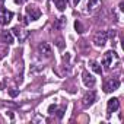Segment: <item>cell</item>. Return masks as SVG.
Masks as SVG:
<instances>
[{
    "mask_svg": "<svg viewBox=\"0 0 124 124\" xmlns=\"http://www.w3.org/2000/svg\"><path fill=\"white\" fill-rule=\"evenodd\" d=\"M118 61H120V58H118V54H117L115 51L109 50V51H107V53L104 54V57H102V60H101V63H102L104 69L109 70V69H111V66L114 67V64H117Z\"/></svg>",
    "mask_w": 124,
    "mask_h": 124,
    "instance_id": "6da1fadb",
    "label": "cell"
},
{
    "mask_svg": "<svg viewBox=\"0 0 124 124\" xmlns=\"http://www.w3.org/2000/svg\"><path fill=\"white\" fill-rule=\"evenodd\" d=\"M120 88V80L117 78H112V79H108L105 83H104V92L107 93H111L114 91H117Z\"/></svg>",
    "mask_w": 124,
    "mask_h": 124,
    "instance_id": "7a4b0ae2",
    "label": "cell"
},
{
    "mask_svg": "<svg viewBox=\"0 0 124 124\" xmlns=\"http://www.w3.org/2000/svg\"><path fill=\"white\" fill-rule=\"evenodd\" d=\"M95 101H96V93H95L93 91H89V92H86V93L83 95V98H82V105H83V108H89V107H92V105L95 104Z\"/></svg>",
    "mask_w": 124,
    "mask_h": 124,
    "instance_id": "3957f363",
    "label": "cell"
},
{
    "mask_svg": "<svg viewBox=\"0 0 124 124\" xmlns=\"http://www.w3.org/2000/svg\"><path fill=\"white\" fill-rule=\"evenodd\" d=\"M107 41H108V34H107V31H99V32H96L95 37H93V44H95L96 47H104V45L107 44Z\"/></svg>",
    "mask_w": 124,
    "mask_h": 124,
    "instance_id": "277c9868",
    "label": "cell"
},
{
    "mask_svg": "<svg viewBox=\"0 0 124 124\" xmlns=\"http://www.w3.org/2000/svg\"><path fill=\"white\" fill-rule=\"evenodd\" d=\"M26 15H28V19L38 21L41 18V10L35 5H29V6H26Z\"/></svg>",
    "mask_w": 124,
    "mask_h": 124,
    "instance_id": "5b68a950",
    "label": "cell"
},
{
    "mask_svg": "<svg viewBox=\"0 0 124 124\" xmlns=\"http://www.w3.org/2000/svg\"><path fill=\"white\" fill-rule=\"evenodd\" d=\"M118 108H120V101H118V98H111V99H108V104H107V117H111V114L115 112Z\"/></svg>",
    "mask_w": 124,
    "mask_h": 124,
    "instance_id": "8992f818",
    "label": "cell"
},
{
    "mask_svg": "<svg viewBox=\"0 0 124 124\" xmlns=\"http://www.w3.org/2000/svg\"><path fill=\"white\" fill-rule=\"evenodd\" d=\"M38 54L41 57H45V58H50L51 57V47L47 44V42H41L38 45Z\"/></svg>",
    "mask_w": 124,
    "mask_h": 124,
    "instance_id": "52a82bcc",
    "label": "cell"
},
{
    "mask_svg": "<svg viewBox=\"0 0 124 124\" xmlns=\"http://www.w3.org/2000/svg\"><path fill=\"white\" fill-rule=\"evenodd\" d=\"M82 80H83L85 86H88V88H93V86H95V83H96L95 78H93L89 72H86V70L82 73Z\"/></svg>",
    "mask_w": 124,
    "mask_h": 124,
    "instance_id": "ba28073f",
    "label": "cell"
},
{
    "mask_svg": "<svg viewBox=\"0 0 124 124\" xmlns=\"http://www.w3.org/2000/svg\"><path fill=\"white\" fill-rule=\"evenodd\" d=\"M102 6V0H88V5H86V12L93 13L95 10H98Z\"/></svg>",
    "mask_w": 124,
    "mask_h": 124,
    "instance_id": "9c48e42d",
    "label": "cell"
},
{
    "mask_svg": "<svg viewBox=\"0 0 124 124\" xmlns=\"http://www.w3.org/2000/svg\"><path fill=\"white\" fill-rule=\"evenodd\" d=\"M0 41L5 42V44H8V45L13 44V34L10 31H3L2 34H0Z\"/></svg>",
    "mask_w": 124,
    "mask_h": 124,
    "instance_id": "30bf717a",
    "label": "cell"
},
{
    "mask_svg": "<svg viewBox=\"0 0 124 124\" xmlns=\"http://www.w3.org/2000/svg\"><path fill=\"white\" fill-rule=\"evenodd\" d=\"M66 23H67V19H66V16H60V18H57V19H55V22H54L53 28L60 31V29H63V28L66 26Z\"/></svg>",
    "mask_w": 124,
    "mask_h": 124,
    "instance_id": "8fae6325",
    "label": "cell"
},
{
    "mask_svg": "<svg viewBox=\"0 0 124 124\" xmlns=\"http://www.w3.org/2000/svg\"><path fill=\"white\" fill-rule=\"evenodd\" d=\"M12 31H13V34L19 38V41H21V42H22V41H25V39H26V37L29 35V32H23V31H21V29H19V26H15Z\"/></svg>",
    "mask_w": 124,
    "mask_h": 124,
    "instance_id": "7c38bea8",
    "label": "cell"
},
{
    "mask_svg": "<svg viewBox=\"0 0 124 124\" xmlns=\"http://www.w3.org/2000/svg\"><path fill=\"white\" fill-rule=\"evenodd\" d=\"M54 3H55V8L60 10V12H63L66 9V5H67V0H54Z\"/></svg>",
    "mask_w": 124,
    "mask_h": 124,
    "instance_id": "4fadbf2b",
    "label": "cell"
},
{
    "mask_svg": "<svg viewBox=\"0 0 124 124\" xmlns=\"http://www.w3.org/2000/svg\"><path fill=\"white\" fill-rule=\"evenodd\" d=\"M89 64H91V67H92V70H93L95 73H98V75H101V73H102V69H101L99 63H96V61H93V60H92Z\"/></svg>",
    "mask_w": 124,
    "mask_h": 124,
    "instance_id": "5bb4252c",
    "label": "cell"
},
{
    "mask_svg": "<svg viewBox=\"0 0 124 124\" xmlns=\"http://www.w3.org/2000/svg\"><path fill=\"white\" fill-rule=\"evenodd\" d=\"M64 112H66V107H64V105H61L60 108L57 107V109H55V112H54V114L57 115V118H58V120H61V118H63V115H64Z\"/></svg>",
    "mask_w": 124,
    "mask_h": 124,
    "instance_id": "9a60e30c",
    "label": "cell"
},
{
    "mask_svg": "<svg viewBox=\"0 0 124 124\" xmlns=\"http://www.w3.org/2000/svg\"><path fill=\"white\" fill-rule=\"evenodd\" d=\"M75 28H76V32H79V34H82V32H83V26H82V23H80L79 21H76V22H75Z\"/></svg>",
    "mask_w": 124,
    "mask_h": 124,
    "instance_id": "2e32d148",
    "label": "cell"
},
{
    "mask_svg": "<svg viewBox=\"0 0 124 124\" xmlns=\"http://www.w3.org/2000/svg\"><path fill=\"white\" fill-rule=\"evenodd\" d=\"M9 95H10L12 98L18 96V95H19V89H10V91H9Z\"/></svg>",
    "mask_w": 124,
    "mask_h": 124,
    "instance_id": "e0dca14e",
    "label": "cell"
},
{
    "mask_svg": "<svg viewBox=\"0 0 124 124\" xmlns=\"http://www.w3.org/2000/svg\"><path fill=\"white\" fill-rule=\"evenodd\" d=\"M55 109H57V105H50V107H48V112H50V114H54Z\"/></svg>",
    "mask_w": 124,
    "mask_h": 124,
    "instance_id": "ac0fdd59",
    "label": "cell"
},
{
    "mask_svg": "<svg viewBox=\"0 0 124 124\" xmlns=\"http://www.w3.org/2000/svg\"><path fill=\"white\" fill-rule=\"evenodd\" d=\"M107 34H108V38H114V37H115V31H114V29H109Z\"/></svg>",
    "mask_w": 124,
    "mask_h": 124,
    "instance_id": "d6986e66",
    "label": "cell"
},
{
    "mask_svg": "<svg viewBox=\"0 0 124 124\" xmlns=\"http://www.w3.org/2000/svg\"><path fill=\"white\" fill-rule=\"evenodd\" d=\"M61 42H63V41L58 38V39H57V45H58V48H63V44H61Z\"/></svg>",
    "mask_w": 124,
    "mask_h": 124,
    "instance_id": "ffe728a7",
    "label": "cell"
},
{
    "mask_svg": "<svg viewBox=\"0 0 124 124\" xmlns=\"http://www.w3.org/2000/svg\"><path fill=\"white\" fill-rule=\"evenodd\" d=\"M15 2H16V3H23L25 0H15Z\"/></svg>",
    "mask_w": 124,
    "mask_h": 124,
    "instance_id": "44dd1931",
    "label": "cell"
},
{
    "mask_svg": "<svg viewBox=\"0 0 124 124\" xmlns=\"http://www.w3.org/2000/svg\"><path fill=\"white\" fill-rule=\"evenodd\" d=\"M79 2H80V0H75V3H79Z\"/></svg>",
    "mask_w": 124,
    "mask_h": 124,
    "instance_id": "7402d4cb",
    "label": "cell"
}]
</instances>
